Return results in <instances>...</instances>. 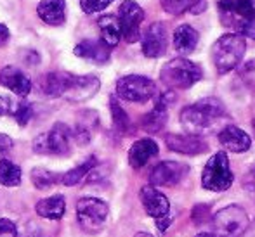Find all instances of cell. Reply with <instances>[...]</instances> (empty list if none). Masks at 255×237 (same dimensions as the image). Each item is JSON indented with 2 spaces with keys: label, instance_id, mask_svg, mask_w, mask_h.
Here are the masks:
<instances>
[{
  "label": "cell",
  "instance_id": "obj_9",
  "mask_svg": "<svg viewBox=\"0 0 255 237\" xmlns=\"http://www.w3.org/2000/svg\"><path fill=\"white\" fill-rule=\"evenodd\" d=\"M70 137L71 130L63 123L54 125L51 132L40 134L33 141V151L38 154H54V156H64L70 153Z\"/></svg>",
  "mask_w": 255,
  "mask_h": 237
},
{
  "label": "cell",
  "instance_id": "obj_15",
  "mask_svg": "<svg viewBox=\"0 0 255 237\" xmlns=\"http://www.w3.org/2000/svg\"><path fill=\"white\" fill-rule=\"evenodd\" d=\"M219 142L231 153H245L252 146L250 135L243 132L242 128L235 127V125H228L219 132Z\"/></svg>",
  "mask_w": 255,
  "mask_h": 237
},
{
  "label": "cell",
  "instance_id": "obj_26",
  "mask_svg": "<svg viewBox=\"0 0 255 237\" xmlns=\"http://www.w3.org/2000/svg\"><path fill=\"white\" fill-rule=\"evenodd\" d=\"M0 184L3 187H17L21 184V168L9 159H0Z\"/></svg>",
  "mask_w": 255,
  "mask_h": 237
},
{
  "label": "cell",
  "instance_id": "obj_34",
  "mask_svg": "<svg viewBox=\"0 0 255 237\" xmlns=\"http://www.w3.org/2000/svg\"><path fill=\"white\" fill-rule=\"evenodd\" d=\"M14 147V141L5 134H0V159H5L7 154L12 151Z\"/></svg>",
  "mask_w": 255,
  "mask_h": 237
},
{
  "label": "cell",
  "instance_id": "obj_12",
  "mask_svg": "<svg viewBox=\"0 0 255 237\" xmlns=\"http://www.w3.org/2000/svg\"><path fill=\"white\" fill-rule=\"evenodd\" d=\"M165 144L170 151L181 154H189V156H196L202 154L208 149L205 141L198 135H189V134H168L165 137Z\"/></svg>",
  "mask_w": 255,
  "mask_h": 237
},
{
  "label": "cell",
  "instance_id": "obj_17",
  "mask_svg": "<svg viewBox=\"0 0 255 237\" xmlns=\"http://www.w3.org/2000/svg\"><path fill=\"white\" fill-rule=\"evenodd\" d=\"M73 54L96 64H104L110 59V47L103 40H84L73 49Z\"/></svg>",
  "mask_w": 255,
  "mask_h": 237
},
{
  "label": "cell",
  "instance_id": "obj_32",
  "mask_svg": "<svg viewBox=\"0 0 255 237\" xmlns=\"http://www.w3.org/2000/svg\"><path fill=\"white\" fill-rule=\"evenodd\" d=\"M0 237H17V229L14 222L0 218Z\"/></svg>",
  "mask_w": 255,
  "mask_h": 237
},
{
  "label": "cell",
  "instance_id": "obj_19",
  "mask_svg": "<svg viewBox=\"0 0 255 237\" xmlns=\"http://www.w3.org/2000/svg\"><path fill=\"white\" fill-rule=\"evenodd\" d=\"M158 154V144L153 139H141L134 142L128 151V163L132 168H142L151 158Z\"/></svg>",
  "mask_w": 255,
  "mask_h": 237
},
{
  "label": "cell",
  "instance_id": "obj_27",
  "mask_svg": "<svg viewBox=\"0 0 255 237\" xmlns=\"http://www.w3.org/2000/svg\"><path fill=\"white\" fill-rule=\"evenodd\" d=\"M57 180H61L59 175L47 170V168H35L31 171V182H33L35 187L40 190L51 189L54 184H57Z\"/></svg>",
  "mask_w": 255,
  "mask_h": 237
},
{
  "label": "cell",
  "instance_id": "obj_8",
  "mask_svg": "<svg viewBox=\"0 0 255 237\" xmlns=\"http://www.w3.org/2000/svg\"><path fill=\"white\" fill-rule=\"evenodd\" d=\"M117 94L128 102H146L156 94V85L141 75H127L117 81Z\"/></svg>",
  "mask_w": 255,
  "mask_h": 237
},
{
  "label": "cell",
  "instance_id": "obj_38",
  "mask_svg": "<svg viewBox=\"0 0 255 237\" xmlns=\"http://www.w3.org/2000/svg\"><path fill=\"white\" fill-rule=\"evenodd\" d=\"M205 7H207V0H198V2L195 3V7H193L189 12H193V14H200V12H203L205 10Z\"/></svg>",
  "mask_w": 255,
  "mask_h": 237
},
{
  "label": "cell",
  "instance_id": "obj_7",
  "mask_svg": "<svg viewBox=\"0 0 255 237\" xmlns=\"http://www.w3.org/2000/svg\"><path fill=\"white\" fill-rule=\"evenodd\" d=\"M108 204L98 197H82L77 203V218L80 227L85 232H99L104 227V222L108 218Z\"/></svg>",
  "mask_w": 255,
  "mask_h": 237
},
{
  "label": "cell",
  "instance_id": "obj_4",
  "mask_svg": "<svg viewBox=\"0 0 255 237\" xmlns=\"http://www.w3.org/2000/svg\"><path fill=\"white\" fill-rule=\"evenodd\" d=\"M203 77L202 68L196 63L184 57H177V59H172L161 68L160 78L168 88H179V90H184L189 88L200 81Z\"/></svg>",
  "mask_w": 255,
  "mask_h": 237
},
{
  "label": "cell",
  "instance_id": "obj_24",
  "mask_svg": "<svg viewBox=\"0 0 255 237\" xmlns=\"http://www.w3.org/2000/svg\"><path fill=\"white\" fill-rule=\"evenodd\" d=\"M99 24V30H101V40L104 44L108 45V47H115V45H118V42H120V24H118V19L115 16H103L99 17L98 21Z\"/></svg>",
  "mask_w": 255,
  "mask_h": 237
},
{
  "label": "cell",
  "instance_id": "obj_28",
  "mask_svg": "<svg viewBox=\"0 0 255 237\" xmlns=\"http://www.w3.org/2000/svg\"><path fill=\"white\" fill-rule=\"evenodd\" d=\"M110 107H111V118H113L115 128H117L118 132H122V134H127V132L130 130V120H128L124 107L118 104V100L115 99V97H111Z\"/></svg>",
  "mask_w": 255,
  "mask_h": 237
},
{
  "label": "cell",
  "instance_id": "obj_5",
  "mask_svg": "<svg viewBox=\"0 0 255 237\" xmlns=\"http://www.w3.org/2000/svg\"><path fill=\"white\" fill-rule=\"evenodd\" d=\"M235 175L229 166V158L226 153H215L210 159L207 161L202 173V185L214 192H222L231 187Z\"/></svg>",
  "mask_w": 255,
  "mask_h": 237
},
{
  "label": "cell",
  "instance_id": "obj_41",
  "mask_svg": "<svg viewBox=\"0 0 255 237\" xmlns=\"http://www.w3.org/2000/svg\"><path fill=\"white\" fill-rule=\"evenodd\" d=\"M196 237H215L214 234H208V232H203V234H198Z\"/></svg>",
  "mask_w": 255,
  "mask_h": 237
},
{
  "label": "cell",
  "instance_id": "obj_23",
  "mask_svg": "<svg viewBox=\"0 0 255 237\" xmlns=\"http://www.w3.org/2000/svg\"><path fill=\"white\" fill-rule=\"evenodd\" d=\"M66 210V203H64L63 196H52L45 197V199L38 201L35 211H37L38 217L47 218V220H61Z\"/></svg>",
  "mask_w": 255,
  "mask_h": 237
},
{
  "label": "cell",
  "instance_id": "obj_31",
  "mask_svg": "<svg viewBox=\"0 0 255 237\" xmlns=\"http://www.w3.org/2000/svg\"><path fill=\"white\" fill-rule=\"evenodd\" d=\"M113 0H80V7L84 12L87 14H94L99 12V10L106 9Z\"/></svg>",
  "mask_w": 255,
  "mask_h": 237
},
{
  "label": "cell",
  "instance_id": "obj_29",
  "mask_svg": "<svg viewBox=\"0 0 255 237\" xmlns=\"http://www.w3.org/2000/svg\"><path fill=\"white\" fill-rule=\"evenodd\" d=\"M198 0H160L161 7L165 12L172 14V16H179V14L191 10Z\"/></svg>",
  "mask_w": 255,
  "mask_h": 237
},
{
  "label": "cell",
  "instance_id": "obj_22",
  "mask_svg": "<svg viewBox=\"0 0 255 237\" xmlns=\"http://www.w3.org/2000/svg\"><path fill=\"white\" fill-rule=\"evenodd\" d=\"M219 9L226 14H236L242 21H255L254 0H219Z\"/></svg>",
  "mask_w": 255,
  "mask_h": 237
},
{
  "label": "cell",
  "instance_id": "obj_35",
  "mask_svg": "<svg viewBox=\"0 0 255 237\" xmlns=\"http://www.w3.org/2000/svg\"><path fill=\"white\" fill-rule=\"evenodd\" d=\"M14 111V104L9 97L0 95V116H5V114H10Z\"/></svg>",
  "mask_w": 255,
  "mask_h": 237
},
{
  "label": "cell",
  "instance_id": "obj_37",
  "mask_svg": "<svg viewBox=\"0 0 255 237\" xmlns=\"http://www.w3.org/2000/svg\"><path fill=\"white\" fill-rule=\"evenodd\" d=\"M10 33H9V28L5 26V24L0 23V45H3L7 40H9Z\"/></svg>",
  "mask_w": 255,
  "mask_h": 237
},
{
  "label": "cell",
  "instance_id": "obj_40",
  "mask_svg": "<svg viewBox=\"0 0 255 237\" xmlns=\"http://www.w3.org/2000/svg\"><path fill=\"white\" fill-rule=\"evenodd\" d=\"M135 237H153V236L148 234V232H139V234H135Z\"/></svg>",
  "mask_w": 255,
  "mask_h": 237
},
{
  "label": "cell",
  "instance_id": "obj_11",
  "mask_svg": "<svg viewBox=\"0 0 255 237\" xmlns=\"http://www.w3.org/2000/svg\"><path fill=\"white\" fill-rule=\"evenodd\" d=\"M189 166L179 161H161L153 168L151 175H149V182L153 187L156 185H163V187H170L182 180L188 175Z\"/></svg>",
  "mask_w": 255,
  "mask_h": 237
},
{
  "label": "cell",
  "instance_id": "obj_1",
  "mask_svg": "<svg viewBox=\"0 0 255 237\" xmlns=\"http://www.w3.org/2000/svg\"><path fill=\"white\" fill-rule=\"evenodd\" d=\"M42 90L51 97H64L73 102H82L96 95L101 81L94 75H73L54 71L40 80Z\"/></svg>",
  "mask_w": 255,
  "mask_h": 237
},
{
  "label": "cell",
  "instance_id": "obj_3",
  "mask_svg": "<svg viewBox=\"0 0 255 237\" xmlns=\"http://www.w3.org/2000/svg\"><path fill=\"white\" fill-rule=\"evenodd\" d=\"M247 50L245 37L238 33H226L212 47V61L217 73L226 75L242 63Z\"/></svg>",
  "mask_w": 255,
  "mask_h": 237
},
{
  "label": "cell",
  "instance_id": "obj_36",
  "mask_svg": "<svg viewBox=\"0 0 255 237\" xmlns=\"http://www.w3.org/2000/svg\"><path fill=\"white\" fill-rule=\"evenodd\" d=\"M170 225V217H163V218H158L156 220V227L160 232H165Z\"/></svg>",
  "mask_w": 255,
  "mask_h": 237
},
{
  "label": "cell",
  "instance_id": "obj_6",
  "mask_svg": "<svg viewBox=\"0 0 255 237\" xmlns=\"http://www.w3.org/2000/svg\"><path fill=\"white\" fill-rule=\"evenodd\" d=\"M215 237H242L249 227V217L240 206H228L212 218Z\"/></svg>",
  "mask_w": 255,
  "mask_h": 237
},
{
  "label": "cell",
  "instance_id": "obj_25",
  "mask_svg": "<svg viewBox=\"0 0 255 237\" xmlns=\"http://www.w3.org/2000/svg\"><path fill=\"white\" fill-rule=\"evenodd\" d=\"M96 166H98V159H96L94 156H91L87 161H85V163L78 164L77 168L66 171L64 175H61V184L66 185V187H73V185H78L85 177H87L89 173H91L92 170H94Z\"/></svg>",
  "mask_w": 255,
  "mask_h": 237
},
{
  "label": "cell",
  "instance_id": "obj_21",
  "mask_svg": "<svg viewBox=\"0 0 255 237\" xmlns=\"http://www.w3.org/2000/svg\"><path fill=\"white\" fill-rule=\"evenodd\" d=\"M198 45V31L189 24H181L174 31V47L179 54H191Z\"/></svg>",
  "mask_w": 255,
  "mask_h": 237
},
{
  "label": "cell",
  "instance_id": "obj_13",
  "mask_svg": "<svg viewBox=\"0 0 255 237\" xmlns=\"http://www.w3.org/2000/svg\"><path fill=\"white\" fill-rule=\"evenodd\" d=\"M167 50V28L161 23H153L142 35V54L146 57H160Z\"/></svg>",
  "mask_w": 255,
  "mask_h": 237
},
{
  "label": "cell",
  "instance_id": "obj_20",
  "mask_svg": "<svg viewBox=\"0 0 255 237\" xmlns=\"http://www.w3.org/2000/svg\"><path fill=\"white\" fill-rule=\"evenodd\" d=\"M167 107H168V100L167 95H161L158 99V102L154 104V107L142 118V128L149 134H156L167 123Z\"/></svg>",
  "mask_w": 255,
  "mask_h": 237
},
{
  "label": "cell",
  "instance_id": "obj_30",
  "mask_svg": "<svg viewBox=\"0 0 255 237\" xmlns=\"http://www.w3.org/2000/svg\"><path fill=\"white\" fill-rule=\"evenodd\" d=\"M12 116H14V120L21 125V127H24V125L31 120V116H33V107H31L28 102H19L16 107H14Z\"/></svg>",
  "mask_w": 255,
  "mask_h": 237
},
{
  "label": "cell",
  "instance_id": "obj_14",
  "mask_svg": "<svg viewBox=\"0 0 255 237\" xmlns=\"http://www.w3.org/2000/svg\"><path fill=\"white\" fill-rule=\"evenodd\" d=\"M141 203L144 206L146 213L149 217H153L154 220L158 218L168 217V210H170V204L168 199L165 197V194H161L160 190L153 185H144L141 189Z\"/></svg>",
  "mask_w": 255,
  "mask_h": 237
},
{
  "label": "cell",
  "instance_id": "obj_18",
  "mask_svg": "<svg viewBox=\"0 0 255 237\" xmlns=\"http://www.w3.org/2000/svg\"><path fill=\"white\" fill-rule=\"evenodd\" d=\"M37 14L44 23L51 26H61L66 19V2L64 0H42L37 7Z\"/></svg>",
  "mask_w": 255,
  "mask_h": 237
},
{
  "label": "cell",
  "instance_id": "obj_2",
  "mask_svg": "<svg viewBox=\"0 0 255 237\" xmlns=\"http://www.w3.org/2000/svg\"><path fill=\"white\" fill-rule=\"evenodd\" d=\"M226 111L221 100L217 99H202L198 102L186 106L181 111V125L189 135L208 134L219 121L224 118Z\"/></svg>",
  "mask_w": 255,
  "mask_h": 237
},
{
  "label": "cell",
  "instance_id": "obj_33",
  "mask_svg": "<svg viewBox=\"0 0 255 237\" xmlns=\"http://www.w3.org/2000/svg\"><path fill=\"white\" fill-rule=\"evenodd\" d=\"M236 30L240 31L238 35H242V37L255 38V21H240V23H236Z\"/></svg>",
  "mask_w": 255,
  "mask_h": 237
},
{
  "label": "cell",
  "instance_id": "obj_16",
  "mask_svg": "<svg viewBox=\"0 0 255 237\" xmlns=\"http://www.w3.org/2000/svg\"><path fill=\"white\" fill-rule=\"evenodd\" d=\"M0 83L21 97H26L31 92L30 78L14 66H5L0 71Z\"/></svg>",
  "mask_w": 255,
  "mask_h": 237
},
{
  "label": "cell",
  "instance_id": "obj_39",
  "mask_svg": "<svg viewBox=\"0 0 255 237\" xmlns=\"http://www.w3.org/2000/svg\"><path fill=\"white\" fill-rule=\"evenodd\" d=\"M243 187H249V189L255 190V170L249 175V178H247V180H243Z\"/></svg>",
  "mask_w": 255,
  "mask_h": 237
},
{
  "label": "cell",
  "instance_id": "obj_10",
  "mask_svg": "<svg viewBox=\"0 0 255 237\" xmlns=\"http://www.w3.org/2000/svg\"><path fill=\"white\" fill-rule=\"evenodd\" d=\"M120 33L128 44H134L141 38V23L144 21V10L134 0H125L118 10Z\"/></svg>",
  "mask_w": 255,
  "mask_h": 237
}]
</instances>
